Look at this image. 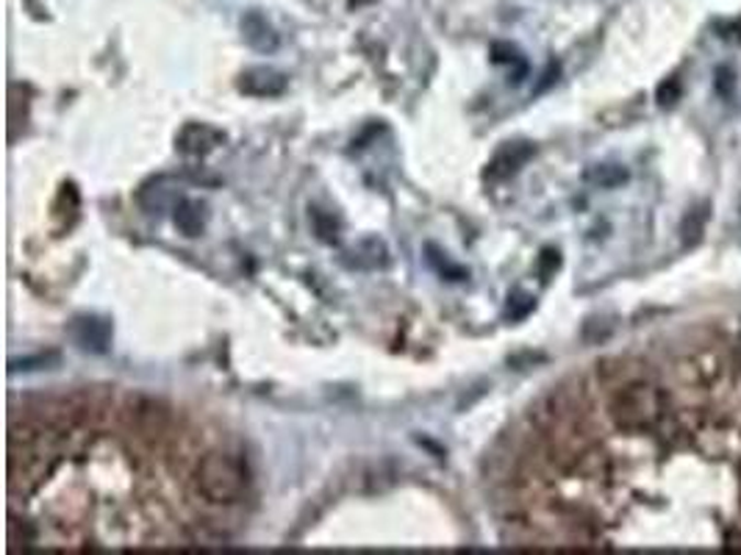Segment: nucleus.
<instances>
[{"label": "nucleus", "instance_id": "obj_20", "mask_svg": "<svg viewBox=\"0 0 741 555\" xmlns=\"http://www.w3.org/2000/svg\"><path fill=\"white\" fill-rule=\"evenodd\" d=\"M733 353H736V364L741 366V333H739V339H736V348H733Z\"/></svg>", "mask_w": 741, "mask_h": 555}, {"label": "nucleus", "instance_id": "obj_17", "mask_svg": "<svg viewBox=\"0 0 741 555\" xmlns=\"http://www.w3.org/2000/svg\"><path fill=\"white\" fill-rule=\"evenodd\" d=\"M534 308H536V297L528 295V292L517 290V292H512V295H508L506 312H503V317H506L508 322H523V319L528 317Z\"/></svg>", "mask_w": 741, "mask_h": 555}, {"label": "nucleus", "instance_id": "obj_18", "mask_svg": "<svg viewBox=\"0 0 741 555\" xmlns=\"http://www.w3.org/2000/svg\"><path fill=\"white\" fill-rule=\"evenodd\" d=\"M677 98H681V81H677V78H666L659 87V92H655V101H659L661 109L675 106Z\"/></svg>", "mask_w": 741, "mask_h": 555}, {"label": "nucleus", "instance_id": "obj_1", "mask_svg": "<svg viewBox=\"0 0 741 555\" xmlns=\"http://www.w3.org/2000/svg\"><path fill=\"white\" fill-rule=\"evenodd\" d=\"M194 491L212 506H234L245 497L250 486V473H247L245 461L231 453H206L194 461L192 469Z\"/></svg>", "mask_w": 741, "mask_h": 555}, {"label": "nucleus", "instance_id": "obj_3", "mask_svg": "<svg viewBox=\"0 0 741 555\" xmlns=\"http://www.w3.org/2000/svg\"><path fill=\"white\" fill-rule=\"evenodd\" d=\"M125 417H128V428L139 442H159L170 428V408L156 397L136 395L131 397L125 406Z\"/></svg>", "mask_w": 741, "mask_h": 555}, {"label": "nucleus", "instance_id": "obj_15", "mask_svg": "<svg viewBox=\"0 0 741 555\" xmlns=\"http://www.w3.org/2000/svg\"><path fill=\"white\" fill-rule=\"evenodd\" d=\"M61 361V355L56 350H45V353L36 355H23V359L9 361V373H34V370H50Z\"/></svg>", "mask_w": 741, "mask_h": 555}, {"label": "nucleus", "instance_id": "obj_2", "mask_svg": "<svg viewBox=\"0 0 741 555\" xmlns=\"http://www.w3.org/2000/svg\"><path fill=\"white\" fill-rule=\"evenodd\" d=\"M666 414V395L650 381H630L614 392L608 417L619 431L639 433L659 426Z\"/></svg>", "mask_w": 741, "mask_h": 555}, {"label": "nucleus", "instance_id": "obj_12", "mask_svg": "<svg viewBox=\"0 0 741 555\" xmlns=\"http://www.w3.org/2000/svg\"><path fill=\"white\" fill-rule=\"evenodd\" d=\"M628 178V170L622 165H592L583 170V181L597 186V190H617Z\"/></svg>", "mask_w": 741, "mask_h": 555}, {"label": "nucleus", "instance_id": "obj_4", "mask_svg": "<svg viewBox=\"0 0 741 555\" xmlns=\"http://www.w3.org/2000/svg\"><path fill=\"white\" fill-rule=\"evenodd\" d=\"M112 319L101 314H78L70 322V339L83 350V353L103 355L112 348Z\"/></svg>", "mask_w": 741, "mask_h": 555}, {"label": "nucleus", "instance_id": "obj_5", "mask_svg": "<svg viewBox=\"0 0 741 555\" xmlns=\"http://www.w3.org/2000/svg\"><path fill=\"white\" fill-rule=\"evenodd\" d=\"M536 156V145L528 143V139H514V143L501 145V148L494 150V156L489 159L486 170H483V178L486 181H508L512 175H517L525 165Z\"/></svg>", "mask_w": 741, "mask_h": 555}, {"label": "nucleus", "instance_id": "obj_9", "mask_svg": "<svg viewBox=\"0 0 741 555\" xmlns=\"http://www.w3.org/2000/svg\"><path fill=\"white\" fill-rule=\"evenodd\" d=\"M172 225H176L178 234H183L187 239L201 237L203 228H206V208H203V203L192 201V197H181V201L172 206Z\"/></svg>", "mask_w": 741, "mask_h": 555}, {"label": "nucleus", "instance_id": "obj_8", "mask_svg": "<svg viewBox=\"0 0 741 555\" xmlns=\"http://www.w3.org/2000/svg\"><path fill=\"white\" fill-rule=\"evenodd\" d=\"M242 39H245L247 48H254L256 54H276L278 45H281V36H278L276 25L259 12V9H250V12L242 14L239 20Z\"/></svg>", "mask_w": 741, "mask_h": 555}, {"label": "nucleus", "instance_id": "obj_19", "mask_svg": "<svg viewBox=\"0 0 741 555\" xmlns=\"http://www.w3.org/2000/svg\"><path fill=\"white\" fill-rule=\"evenodd\" d=\"M559 267H561L559 250H553V248L541 250V256H539V275H541V281H550V278H553V272L559 270Z\"/></svg>", "mask_w": 741, "mask_h": 555}, {"label": "nucleus", "instance_id": "obj_10", "mask_svg": "<svg viewBox=\"0 0 741 555\" xmlns=\"http://www.w3.org/2000/svg\"><path fill=\"white\" fill-rule=\"evenodd\" d=\"M348 256H350L348 264L359 267V270H381V267L389 264L386 245H383L381 239H372V237L356 245Z\"/></svg>", "mask_w": 741, "mask_h": 555}, {"label": "nucleus", "instance_id": "obj_11", "mask_svg": "<svg viewBox=\"0 0 741 555\" xmlns=\"http://www.w3.org/2000/svg\"><path fill=\"white\" fill-rule=\"evenodd\" d=\"M425 261H428V264L434 267V270L439 272L441 278H445V281H453V284H461V281H467V278H470V270H467V267L456 264V261L450 259V256L434 242L425 245Z\"/></svg>", "mask_w": 741, "mask_h": 555}, {"label": "nucleus", "instance_id": "obj_14", "mask_svg": "<svg viewBox=\"0 0 741 555\" xmlns=\"http://www.w3.org/2000/svg\"><path fill=\"white\" fill-rule=\"evenodd\" d=\"M706 223H708V208L706 206H692L686 212V217H683L681 223V239L686 248H695L697 242L703 239V230H706Z\"/></svg>", "mask_w": 741, "mask_h": 555}, {"label": "nucleus", "instance_id": "obj_7", "mask_svg": "<svg viewBox=\"0 0 741 555\" xmlns=\"http://www.w3.org/2000/svg\"><path fill=\"white\" fill-rule=\"evenodd\" d=\"M236 89L247 98H281L289 89V78L276 67H247Z\"/></svg>", "mask_w": 741, "mask_h": 555}, {"label": "nucleus", "instance_id": "obj_6", "mask_svg": "<svg viewBox=\"0 0 741 555\" xmlns=\"http://www.w3.org/2000/svg\"><path fill=\"white\" fill-rule=\"evenodd\" d=\"M225 131L214 128L209 123H187L176 136V150L181 156H194V159H203V156L214 154L220 145H225Z\"/></svg>", "mask_w": 741, "mask_h": 555}, {"label": "nucleus", "instance_id": "obj_13", "mask_svg": "<svg viewBox=\"0 0 741 555\" xmlns=\"http://www.w3.org/2000/svg\"><path fill=\"white\" fill-rule=\"evenodd\" d=\"M492 61H494V65L514 67L512 78H508L512 83H523V78L528 76V61H525L523 50H519L517 45H512V42H494V45H492Z\"/></svg>", "mask_w": 741, "mask_h": 555}, {"label": "nucleus", "instance_id": "obj_21", "mask_svg": "<svg viewBox=\"0 0 741 555\" xmlns=\"http://www.w3.org/2000/svg\"><path fill=\"white\" fill-rule=\"evenodd\" d=\"M739 217H741V206H739Z\"/></svg>", "mask_w": 741, "mask_h": 555}, {"label": "nucleus", "instance_id": "obj_16", "mask_svg": "<svg viewBox=\"0 0 741 555\" xmlns=\"http://www.w3.org/2000/svg\"><path fill=\"white\" fill-rule=\"evenodd\" d=\"M312 225L319 242L325 245L339 242V223L334 219V214L323 212V208H312Z\"/></svg>", "mask_w": 741, "mask_h": 555}]
</instances>
